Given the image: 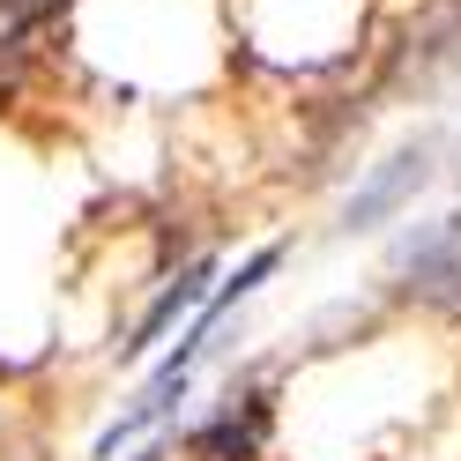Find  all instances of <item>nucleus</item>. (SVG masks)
I'll return each instance as SVG.
<instances>
[{
  "mask_svg": "<svg viewBox=\"0 0 461 461\" xmlns=\"http://www.w3.org/2000/svg\"><path fill=\"white\" fill-rule=\"evenodd\" d=\"M52 8H60V0H0V15H8V23H38Z\"/></svg>",
  "mask_w": 461,
  "mask_h": 461,
  "instance_id": "obj_6",
  "label": "nucleus"
},
{
  "mask_svg": "<svg viewBox=\"0 0 461 461\" xmlns=\"http://www.w3.org/2000/svg\"><path fill=\"white\" fill-rule=\"evenodd\" d=\"M209 283H216V261L201 253L194 268H179V283H164V291H157V305L141 312V321H134V335L120 342V357H127V365H141V357H149V350H157V342H164L171 328H179V321H194V312L216 298Z\"/></svg>",
  "mask_w": 461,
  "mask_h": 461,
  "instance_id": "obj_3",
  "label": "nucleus"
},
{
  "mask_svg": "<svg viewBox=\"0 0 461 461\" xmlns=\"http://www.w3.org/2000/svg\"><path fill=\"white\" fill-rule=\"evenodd\" d=\"M134 461H164V454H134Z\"/></svg>",
  "mask_w": 461,
  "mask_h": 461,
  "instance_id": "obj_7",
  "label": "nucleus"
},
{
  "mask_svg": "<svg viewBox=\"0 0 461 461\" xmlns=\"http://www.w3.org/2000/svg\"><path fill=\"white\" fill-rule=\"evenodd\" d=\"M424 179H431V149H424V141H417V149L380 157V164L365 171V186L342 201V230H380L387 216H402V209L424 194Z\"/></svg>",
  "mask_w": 461,
  "mask_h": 461,
  "instance_id": "obj_2",
  "label": "nucleus"
},
{
  "mask_svg": "<svg viewBox=\"0 0 461 461\" xmlns=\"http://www.w3.org/2000/svg\"><path fill=\"white\" fill-rule=\"evenodd\" d=\"M186 387H194V372H171V365H157V372H149V387H141V394L127 402V410L104 424V439H97V461H120V447H134L141 431H157V424H164V417L186 402Z\"/></svg>",
  "mask_w": 461,
  "mask_h": 461,
  "instance_id": "obj_4",
  "label": "nucleus"
},
{
  "mask_svg": "<svg viewBox=\"0 0 461 461\" xmlns=\"http://www.w3.org/2000/svg\"><path fill=\"white\" fill-rule=\"evenodd\" d=\"M261 439H268V394H246V402L230 394L223 410H216V424H201L194 454H201V461H253Z\"/></svg>",
  "mask_w": 461,
  "mask_h": 461,
  "instance_id": "obj_5",
  "label": "nucleus"
},
{
  "mask_svg": "<svg viewBox=\"0 0 461 461\" xmlns=\"http://www.w3.org/2000/svg\"><path fill=\"white\" fill-rule=\"evenodd\" d=\"M394 276H402V291L461 312V216H439V223L410 230L402 253H394Z\"/></svg>",
  "mask_w": 461,
  "mask_h": 461,
  "instance_id": "obj_1",
  "label": "nucleus"
}]
</instances>
